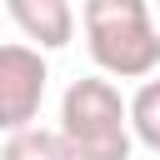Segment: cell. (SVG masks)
<instances>
[{
	"label": "cell",
	"mask_w": 160,
	"mask_h": 160,
	"mask_svg": "<svg viewBox=\"0 0 160 160\" xmlns=\"http://www.w3.org/2000/svg\"><path fill=\"white\" fill-rule=\"evenodd\" d=\"M60 140L70 160H130V120L125 100L105 75H85L60 100Z\"/></svg>",
	"instance_id": "7a4b0ae2"
},
{
	"label": "cell",
	"mask_w": 160,
	"mask_h": 160,
	"mask_svg": "<svg viewBox=\"0 0 160 160\" xmlns=\"http://www.w3.org/2000/svg\"><path fill=\"white\" fill-rule=\"evenodd\" d=\"M85 45L90 60L115 80H150L160 70V30L145 0H85Z\"/></svg>",
	"instance_id": "6da1fadb"
},
{
	"label": "cell",
	"mask_w": 160,
	"mask_h": 160,
	"mask_svg": "<svg viewBox=\"0 0 160 160\" xmlns=\"http://www.w3.org/2000/svg\"><path fill=\"white\" fill-rule=\"evenodd\" d=\"M125 120H130V140H140L145 150L160 155V80H145L125 100Z\"/></svg>",
	"instance_id": "5b68a950"
},
{
	"label": "cell",
	"mask_w": 160,
	"mask_h": 160,
	"mask_svg": "<svg viewBox=\"0 0 160 160\" xmlns=\"http://www.w3.org/2000/svg\"><path fill=\"white\" fill-rule=\"evenodd\" d=\"M5 10L20 25V35L35 40V50H65L75 40V10H70V0H5Z\"/></svg>",
	"instance_id": "277c9868"
},
{
	"label": "cell",
	"mask_w": 160,
	"mask_h": 160,
	"mask_svg": "<svg viewBox=\"0 0 160 160\" xmlns=\"http://www.w3.org/2000/svg\"><path fill=\"white\" fill-rule=\"evenodd\" d=\"M45 55L35 45H0V130H30L45 100Z\"/></svg>",
	"instance_id": "3957f363"
},
{
	"label": "cell",
	"mask_w": 160,
	"mask_h": 160,
	"mask_svg": "<svg viewBox=\"0 0 160 160\" xmlns=\"http://www.w3.org/2000/svg\"><path fill=\"white\" fill-rule=\"evenodd\" d=\"M155 5H160V0H155Z\"/></svg>",
	"instance_id": "52a82bcc"
},
{
	"label": "cell",
	"mask_w": 160,
	"mask_h": 160,
	"mask_svg": "<svg viewBox=\"0 0 160 160\" xmlns=\"http://www.w3.org/2000/svg\"><path fill=\"white\" fill-rule=\"evenodd\" d=\"M0 160H70L60 130H45V125H30V130H15L0 150Z\"/></svg>",
	"instance_id": "8992f818"
}]
</instances>
